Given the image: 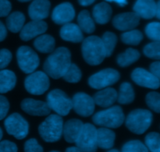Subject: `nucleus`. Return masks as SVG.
Returning a JSON list of instances; mask_svg holds the SVG:
<instances>
[{
    "instance_id": "f257e3e1",
    "label": "nucleus",
    "mask_w": 160,
    "mask_h": 152,
    "mask_svg": "<svg viewBox=\"0 0 160 152\" xmlns=\"http://www.w3.org/2000/svg\"><path fill=\"white\" fill-rule=\"evenodd\" d=\"M71 64V55L67 48L61 47L52 51L44 64V70L53 79L62 77Z\"/></svg>"
},
{
    "instance_id": "f03ea898",
    "label": "nucleus",
    "mask_w": 160,
    "mask_h": 152,
    "mask_svg": "<svg viewBox=\"0 0 160 152\" xmlns=\"http://www.w3.org/2000/svg\"><path fill=\"white\" fill-rule=\"evenodd\" d=\"M81 49L84 60L91 66L99 65L107 57L102 39L97 36H91L84 39Z\"/></svg>"
},
{
    "instance_id": "7ed1b4c3",
    "label": "nucleus",
    "mask_w": 160,
    "mask_h": 152,
    "mask_svg": "<svg viewBox=\"0 0 160 152\" xmlns=\"http://www.w3.org/2000/svg\"><path fill=\"white\" fill-rule=\"evenodd\" d=\"M63 122L59 115H50L40 124L38 132L45 141L48 143L56 142L62 134Z\"/></svg>"
},
{
    "instance_id": "20e7f679",
    "label": "nucleus",
    "mask_w": 160,
    "mask_h": 152,
    "mask_svg": "<svg viewBox=\"0 0 160 152\" xmlns=\"http://www.w3.org/2000/svg\"><path fill=\"white\" fill-rule=\"evenodd\" d=\"M92 120L98 126L106 128H118L123 123L124 115L120 106H113L97 112L93 115Z\"/></svg>"
},
{
    "instance_id": "39448f33",
    "label": "nucleus",
    "mask_w": 160,
    "mask_h": 152,
    "mask_svg": "<svg viewBox=\"0 0 160 152\" xmlns=\"http://www.w3.org/2000/svg\"><path fill=\"white\" fill-rule=\"evenodd\" d=\"M152 122V114L145 109H136L128 115L126 126L132 133L142 134L149 128Z\"/></svg>"
},
{
    "instance_id": "423d86ee",
    "label": "nucleus",
    "mask_w": 160,
    "mask_h": 152,
    "mask_svg": "<svg viewBox=\"0 0 160 152\" xmlns=\"http://www.w3.org/2000/svg\"><path fill=\"white\" fill-rule=\"evenodd\" d=\"M47 104L51 110H53L59 115H67L70 112L72 100L60 90H53L47 96Z\"/></svg>"
},
{
    "instance_id": "0eeeda50",
    "label": "nucleus",
    "mask_w": 160,
    "mask_h": 152,
    "mask_svg": "<svg viewBox=\"0 0 160 152\" xmlns=\"http://www.w3.org/2000/svg\"><path fill=\"white\" fill-rule=\"evenodd\" d=\"M76 145L82 152H95L98 148L97 145V129L90 123L84 124L76 140Z\"/></svg>"
},
{
    "instance_id": "6e6552de",
    "label": "nucleus",
    "mask_w": 160,
    "mask_h": 152,
    "mask_svg": "<svg viewBox=\"0 0 160 152\" xmlns=\"http://www.w3.org/2000/svg\"><path fill=\"white\" fill-rule=\"evenodd\" d=\"M4 126L6 132L18 140H22L28 136L29 125L24 118L19 113L11 114L6 119Z\"/></svg>"
},
{
    "instance_id": "1a4fd4ad",
    "label": "nucleus",
    "mask_w": 160,
    "mask_h": 152,
    "mask_svg": "<svg viewBox=\"0 0 160 152\" xmlns=\"http://www.w3.org/2000/svg\"><path fill=\"white\" fill-rule=\"evenodd\" d=\"M19 67L25 73H31L39 66V58L35 51L28 46H21L17 52Z\"/></svg>"
},
{
    "instance_id": "9d476101",
    "label": "nucleus",
    "mask_w": 160,
    "mask_h": 152,
    "mask_svg": "<svg viewBox=\"0 0 160 152\" xmlns=\"http://www.w3.org/2000/svg\"><path fill=\"white\" fill-rule=\"evenodd\" d=\"M24 86L28 92L31 95H42L49 87L48 76L45 72H33L25 79Z\"/></svg>"
},
{
    "instance_id": "9b49d317",
    "label": "nucleus",
    "mask_w": 160,
    "mask_h": 152,
    "mask_svg": "<svg viewBox=\"0 0 160 152\" xmlns=\"http://www.w3.org/2000/svg\"><path fill=\"white\" fill-rule=\"evenodd\" d=\"M120 73L113 69H106L91 76L89 85L95 89H103L112 85L120 79Z\"/></svg>"
},
{
    "instance_id": "f8f14e48",
    "label": "nucleus",
    "mask_w": 160,
    "mask_h": 152,
    "mask_svg": "<svg viewBox=\"0 0 160 152\" xmlns=\"http://www.w3.org/2000/svg\"><path fill=\"white\" fill-rule=\"evenodd\" d=\"M95 101L85 93H78L72 99V106L78 115L84 117L90 116L95 110Z\"/></svg>"
},
{
    "instance_id": "ddd939ff",
    "label": "nucleus",
    "mask_w": 160,
    "mask_h": 152,
    "mask_svg": "<svg viewBox=\"0 0 160 152\" xmlns=\"http://www.w3.org/2000/svg\"><path fill=\"white\" fill-rule=\"evenodd\" d=\"M133 81L139 86L151 89H157L160 87V81L151 72L142 68H137L131 73Z\"/></svg>"
},
{
    "instance_id": "4468645a",
    "label": "nucleus",
    "mask_w": 160,
    "mask_h": 152,
    "mask_svg": "<svg viewBox=\"0 0 160 152\" xmlns=\"http://www.w3.org/2000/svg\"><path fill=\"white\" fill-rule=\"evenodd\" d=\"M47 23L43 20H32L23 27L20 31V37L23 41H29L47 31Z\"/></svg>"
},
{
    "instance_id": "2eb2a0df",
    "label": "nucleus",
    "mask_w": 160,
    "mask_h": 152,
    "mask_svg": "<svg viewBox=\"0 0 160 152\" xmlns=\"http://www.w3.org/2000/svg\"><path fill=\"white\" fill-rule=\"evenodd\" d=\"M140 17L135 12H124L116 16L112 24L120 31H130L139 24Z\"/></svg>"
},
{
    "instance_id": "dca6fc26",
    "label": "nucleus",
    "mask_w": 160,
    "mask_h": 152,
    "mask_svg": "<svg viewBox=\"0 0 160 152\" xmlns=\"http://www.w3.org/2000/svg\"><path fill=\"white\" fill-rule=\"evenodd\" d=\"M75 10L70 2H63L56 6L52 14V20L57 24H66L73 20Z\"/></svg>"
},
{
    "instance_id": "f3484780",
    "label": "nucleus",
    "mask_w": 160,
    "mask_h": 152,
    "mask_svg": "<svg viewBox=\"0 0 160 152\" xmlns=\"http://www.w3.org/2000/svg\"><path fill=\"white\" fill-rule=\"evenodd\" d=\"M21 108L25 112L31 115L44 116L50 114L51 109L48 107L47 102L42 101L26 98L21 103Z\"/></svg>"
},
{
    "instance_id": "a211bd4d",
    "label": "nucleus",
    "mask_w": 160,
    "mask_h": 152,
    "mask_svg": "<svg viewBox=\"0 0 160 152\" xmlns=\"http://www.w3.org/2000/svg\"><path fill=\"white\" fill-rule=\"evenodd\" d=\"M49 9L48 0H34L29 6L28 14L33 20H42L48 16Z\"/></svg>"
},
{
    "instance_id": "6ab92c4d",
    "label": "nucleus",
    "mask_w": 160,
    "mask_h": 152,
    "mask_svg": "<svg viewBox=\"0 0 160 152\" xmlns=\"http://www.w3.org/2000/svg\"><path fill=\"white\" fill-rule=\"evenodd\" d=\"M84 124L82 122L77 119L70 120L63 125L62 134L64 139L68 143H75L78 140Z\"/></svg>"
},
{
    "instance_id": "aec40b11",
    "label": "nucleus",
    "mask_w": 160,
    "mask_h": 152,
    "mask_svg": "<svg viewBox=\"0 0 160 152\" xmlns=\"http://www.w3.org/2000/svg\"><path fill=\"white\" fill-rule=\"evenodd\" d=\"M134 11L140 17L152 19L156 16V2L155 0H137L134 6Z\"/></svg>"
},
{
    "instance_id": "412c9836",
    "label": "nucleus",
    "mask_w": 160,
    "mask_h": 152,
    "mask_svg": "<svg viewBox=\"0 0 160 152\" xmlns=\"http://www.w3.org/2000/svg\"><path fill=\"white\" fill-rule=\"evenodd\" d=\"M60 36L64 41L74 43L82 42L84 39L82 31L79 26L71 23H66L62 27L60 30Z\"/></svg>"
},
{
    "instance_id": "4be33fe9",
    "label": "nucleus",
    "mask_w": 160,
    "mask_h": 152,
    "mask_svg": "<svg viewBox=\"0 0 160 152\" xmlns=\"http://www.w3.org/2000/svg\"><path fill=\"white\" fill-rule=\"evenodd\" d=\"M117 92L113 88H105L99 91L94 96V101L96 105L101 107L108 108L114 104L117 100Z\"/></svg>"
},
{
    "instance_id": "5701e85b",
    "label": "nucleus",
    "mask_w": 160,
    "mask_h": 152,
    "mask_svg": "<svg viewBox=\"0 0 160 152\" xmlns=\"http://www.w3.org/2000/svg\"><path fill=\"white\" fill-rule=\"evenodd\" d=\"M115 138V133L108 128H99L97 130V145L102 149H111L114 145Z\"/></svg>"
},
{
    "instance_id": "b1692460",
    "label": "nucleus",
    "mask_w": 160,
    "mask_h": 152,
    "mask_svg": "<svg viewBox=\"0 0 160 152\" xmlns=\"http://www.w3.org/2000/svg\"><path fill=\"white\" fill-rule=\"evenodd\" d=\"M111 15H112V9L108 3H98L94 7V19L99 24H105L108 23L110 20Z\"/></svg>"
},
{
    "instance_id": "393cba45",
    "label": "nucleus",
    "mask_w": 160,
    "mask_h": 152,
    "mask_svg": "<svg viewBox=\"0 0 160 152\" xmlns=\"http://www.w3.org/2000/svg\"><path fill=\"white\" fill-rule=\"evenodd\" d=\"M15 73L9 70H0V94H5L12 90L16 85Z\"/></svg>"
},
{
    "instance_id": "a878e982",
    "label": "nucleus",
    "mask_w": 160,
    "mask_h": 152,
    "mask_svg": "<svg viewBox=\"0 0 160 152\" xmlns=\"http://www.w3.org/2000/svg\"><path fill=\"white\" fill-rule=\"evenodd\" d=\"M34 45L36 49L42 53H50L54 51L55 39L48 34H42L34 40Z\"/></svg>"
},
{
    "instance_id": "bb28decb",
    "label": "nucleus",
    "mask_w": 160,
    "mask_h": 152,
    "mask_svg": "<svg viewBox=\"0 0 160 152\" xmlns=\"http://www.w3.org/2000/svg\"><path fill=\"white\" fill-rule=\"evenodd\" d=\"M25 22V17L22 12H14L6 19V27L12 33L20 32Z\"/></svg>"
},
{
    "instance_id": "cd10ccee",
    "label": "nucleus",
    "mask_w": 160,
    "mask_h": 152,
    "mask_svg": "<svg viewBox=\"0 0 160 152\" xmlns=\"http://www.w3.org/2000/svg\"><path fill=\"white\" fill-rule=\"evenodd\" d=\"M78 22L81 31L86 34H92L95 31V22L88 10H83L80 12L78 17Z\"/></svg>"
},
{
    "instance_id": "c85d7f7f",
    "label": "nucleus",
    "mask_w": 160,
    "mask_h": 152,
    "mask_svg": "<svg viewBox=\"0 0 160 152\" xmlns=\"http://www.w3.org/2000/svg\"><path fill=\"white\" fill-rule=\"evenodd\" d=\"M140 53L138 50L128 48L124 52L117 56V63L122 67H126L138 60Z\"/></svg>"
},
{
    "instance_id": "c756f323",
    "label": "nucleus",
    "mask_w": 160,
    "mask_h": 152,
    "mask_svg": "<svg viewBox=\"0 0 160 152\" xmlns=\"http://www.w3.org/2000/svg\"><path fill=\"white\" fill-rule=\"evenodd\" d=\"M134 99V91L130 83L124 82L120 85V92L117 96L119 103L123 105L130 104Z\"/></svg>"
},
{
    "instance_id": "7c9ffc66",
    "label": "nucleus",
    "mask_w": 160,
    "mask_h": 152,
    "mask_svg": "<svg viewBox=\"0 0 160 152\" xmlns=\"http://www.w3.org/2000/svg\"><path fill=\"white\" fill-rule=\"evenodd\" d=\"M122 42L127 45H137L143 39V34L138 30H130L121 35Z\"/></svg>"
},
{
    "instance_id": "2f4dec72",
    "label": "nucleus",
    "mask_w": 160,
    "mask_h": 152,
    "mask_svg": "<svg viewBox=\"0 0 160 152\" xmlns=\"http://www.w3.org/2000/svg\"><path fill=\"white\" fill-rule=\"evenodd\" d=\"M102 42L104 48L106 49V56L109 57L112 54L114 48H115L116 45H117V37L115 34L112 32H106L102 35Z\"/></svg>"
},
{
    "instance_id": "473e14b6",
    "label": "nucleus",
    "mask_w": 160,
    "mask_h": 152,
    "mask_svg": "<svg viewBox=\"0 0 160 152\" xmlns=\"http://www.w3.org/2000/svg\"><path fill=\"white\" fill-rule=\"evenodd\" d=\"M62 78L69 83H78L81 79V70L76 64L71 63L62 76Z\"/></svg>"
},
{
    "instance_id": "72a5a7b5",
    "label": "nucleus",
    "mask_w": 160,
    "mask_h": 152,
    "mask_svg": "<svg viewBox=\"0 0 160 152\" xmlns=\"http://www.w3.org/2000/svg\"><path fill=\"white\" fill-rule=\"evenodd\" d=\"M145 145L151 152H160V134L150 133L145 137Z\"/></svg>"
},
{
    "instance_id": "f704fd0d",
    "label": "nucleus",
    "mask_w": 160,
    "mask_h": 152,
    "mask_svg": "<svg viewBox=\"0 0 160 152\" xmlns=\"http://www.w3.org/2000/svg\"><path fill=\"white\" fill-rule=\"evenodd\" d=\"M122 152H148V149L140 140H131L123 145Z\"/></svg>"
},
{
    "instance_id": "c9c22d12",
    "label": "nucleus",
    "mask_w": 160,
    "mask_h": 152,
    "mask_svg": "<svg viewBox=\"0 0 160 152\" xmlns=\"http://www.w3.org/2000/svg\"><path fill=\"white\" fill-rule=\"evenodd\" d=\"M144 54L150 59H160V42H153L144 48Z\"/></svg>"
},
{
    "instance_id": "e433bc0d",
    "label": "nucleus",
    "mask_w": 160,
    "mask_h": 152,
    "mask_svg": "<svg viewBox=\"0 0 160 152\" xmlns=\"http://www.w3.org/2000/svg\"><path fill=\"white\" fill-rule=\"evenodd\" d=\"M145 33L150 39L160 42V23L152 22L148 23L145 27Z\"/></svg>"
},
{
    "instance_id": "4c0bfd02",
    "label": "nucleus",
    "mask_w": 160,
    "mask_h": 152,
    "mask_svg": "<svg viewBox=\"0 0 160 152\" xmlns=\"http://www.w3.org/2000/svg\"><path fill=\"white\" fill-rule=\"evenodd\" d=\"M146 103L148 107L156 112L160 113V94L150 92L146 96Z\"/></svg>"
},
{
    "instance_id": "58836bf2",
    "label": "nucleus",
    "mask_w": 160,
    "mask_h": 152,
    "mask_svg": "<svg viewBox=\"0 0 160 152\" xmlns=\"http://www.w3.org/2000/svg\"><path fill=\"white\" fill-rule=\"evenodd\" d=\"M25 152H43V148L38 144L36 139H30L25 142Z\"/></svg>"
},
{
    "instance_id": "ea45409f",
    "label": "nucleus",
    "mask_w": 160,
    "mask_h": 152,
    "mask_svg": "<svg viewBox=\"0 0 160 152\" xmlns=\"http://www.w3.org/2000/svg\"><path fill=\"white\" fill-rule=\"evenodd\" d=\"M12 60V54L8 49L0 50V70L5 69Z\"/></svg>"
},
{
    "instance_id": "a19ab883",
    "label": "nucleus",
    "mask_w": 160,
    "mask_h": 152,
    "mask_svg": "<svg viewBox=\"0 0 160 152\" xmlns=\"http://www.w3.org/2000/svg\"><path fill=\"white\" fill-rule=\"evenodd\" d=\"M9 109V103L7 98L0 95V120H3L7 115Z\"/></svg>"
},
{
    "instance_id": "79ce46f5",
    "label": "nucleus",
    "mask_w": 160,
    "mask_h": 152,
    "mask_svg": "<svg viewBox=\"0 0 160 152\" xmlns=\"http://www.w3.org/2000/svg\"><path fill=\"white\" fill-rule=\"evenodd\" d=\"M17 147L13 142L3 140L0 142V152H17Z\"/></svg>"
},
{
    "instance_id": "37998d69",
    "label": "nucleus",
    "mask_w": 160,
    "mask_h": 152,
    "mask_svg": "<svg viewBox=\"0 0 160 152\" xmlns=\"http://www.w3.org/2000/svg\"><path fill=\"white\" fill-rule=\"evenodd\" d=\"M11 9L12 6L8 0H0V17H7Z\"/></svg>"
},
{
    "instance_id": "c03bdc74",
    "label": "nucleus",
    "mask_w": 160,
    "mask_h": 152,
    "mask_svg": "<svg viewBox=\"0 0 160 152\" xmlns=\"http://www.w3.org/2000/svg\"><path fill=\"white\" fill-rule=\"evenodd\" d=\"M150 72L160 81V62H155L150 66Z\"/></svg>"
},
{
    "instance_id": "a18cd8bd",
    "label": "nucleus",
    "mask_w": 160,
    "mask_h": 152,
    "mask_svg": "<svg viewBox=\"0 0 160 152\" xmlns=\"http://www.w3.org/2000/svg\"><path fill=\"white\" fill-rule=\"evenodd\" d=\"M7 35V31L5 27V25L0 21V42H2L5 40Z\"/></svg>"
},
{
    "instance_id": "49530a36",
    "label": "nucleus",
    "mask_w": 160,
    "mask_h": 152,
    "mask_svg": "<svg viewBox=\"0 0 160 152\" xmlns=\"http://www.w3.org/2000/svg\"><path fill=\"white\" fill-rule=\"evenodd\" d=\"M107 2H113L120 6H125L128 4V0H106Z\"/></svg>"
},
{
    "instance_id": "de8ad7c7",
    "label": "nucleus",
    "mask_w": 160,
    "mask_h": 152,
    "mask_svg": "<svg viewBox=\"0 0 160 152\" xmlns=\"http://www.w3.org/2000/svg\"><path fill=\"white\" fill-rule=\"evenodd\" d=\"M95 0H78L80 4L83 6H89V5L92 4V3L95 2Z\"/></svg>"
},
{
    "instance_id": "09e8293b",
    "label": "nucleus",
    "mask_w": 160,
    "mask_h": 152,
    "mask_svg": "<svg viewBox=\"0 0 160 152\" xmlns=\"http://www.w3.org/2000/svg\"><path fill=\"white\" fill-rule=\"evenodd\" d=\"M66 152H82L78 147H70L66 150Z\"/></svg>"
},
{
    "instance_id": "8fccbe9b",
    "label": "nucleus",
    "mask_w": 160,
    "mask_h": 152,
    "mask_svg": "<svg viewBox=\"0 0 160 152\" xmlns=\"http://www.w3.org/2000/svg\"><path fill=\"white\" fill-rule=\"evenodd\" d=\"M156 16L160 20V0L156 3Z\"/></svg>"
},
{
    "instance_id": "3c124183",
    "label": "nucleus",
    "mask_w": 160,
    "mask_h": 152,
    "mask_svg": "<svg viewBox=\"0 0 160 152\" xmlns=\"http://www.w3.org/2000/svg\"><path fill=\"white\" fill-rule=\"evenodd\" d=\"M2 137V129L0 128V140H1Z\"/></svg>"
},
{
    "instance_id": "603ef678",
    "label": "nucleus",
    "mask_w": 160,
    "mask_h": 152,
    "mask_svg": "<svg viewBox=\"0 0 160 152\" xmlns=\"http://www.w3.org/2000/svg\"><path fill=\"white\" fill-rule=\"evenodd\" d=\"M107 152H120V151H117V150H116V149H112V150H110V151H109Z\"/></svg>"
},
{
    "instance_id": "864d4df0",
    "label": "nucleus",
    "mask_w": 160,
    "mask_h": 152,
    "mask_svg": "<svg viewBox=\"0 0 160 152\" xmlns=\"http://www.w3.org/2000/svg\"><path fill=\"white\" fill-rule=\"evenodd\" d=\"M20 2H28L30 1V0H19Z\"/></svg>"
},
{
    "instance_id": "5fc2aeb1",
    "label": "nucleus",
    "mask_w": 160,
    "mask_h": 152,
    "mask_svg": "<svg viewBox=\"0 0 160 152\" xmlns=\"http://www.w3.org/2000/svg\"><path fill=\"white\" fill-rule=\"evenodd\" d=\"M50 152H59V151H50Z\"/></svg>"
}]
</instances>
